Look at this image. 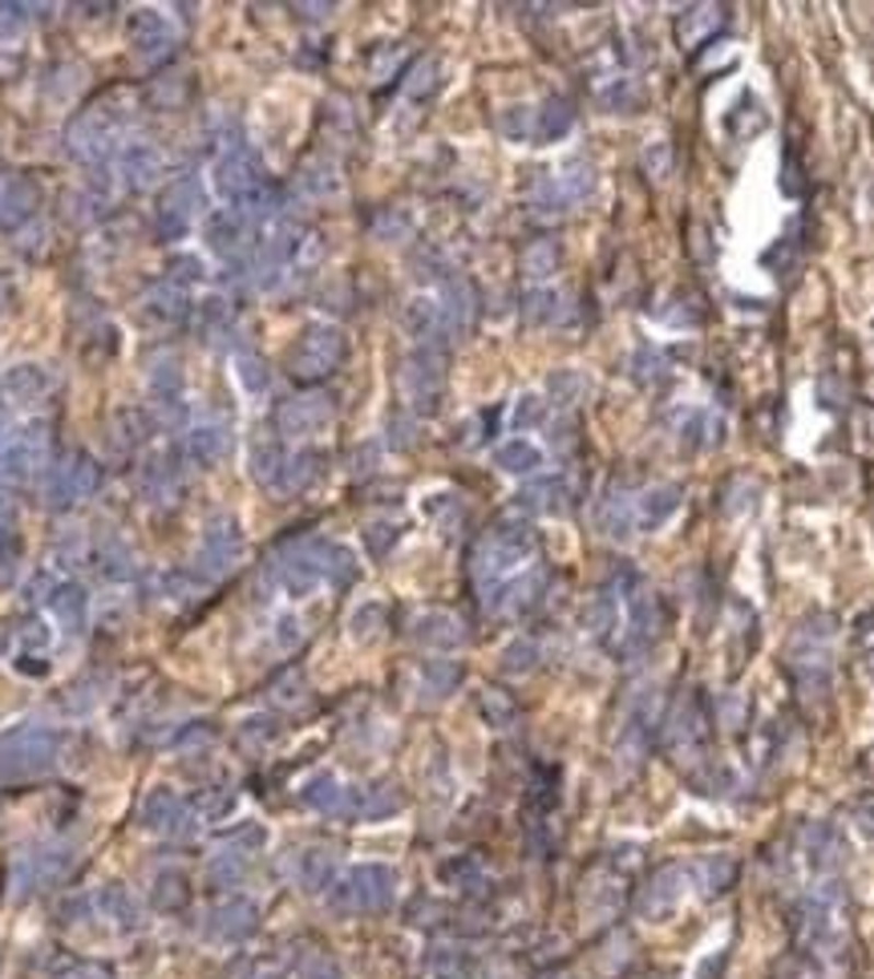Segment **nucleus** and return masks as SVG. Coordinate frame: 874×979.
Masks as SVG:
<instances>
[{"label": "nucleus", "mask_w": 874, "mask_h": 979, "mask_svg": "<svg viewBox=\"0 0 874 979\" xmlns=\"http://www.w3.org/2000/svg\"><path fill=\"white\" fill-rule=\"evenodd\" d=\"M797 931H802V943H806L809 952L835 955L838 947H842V940H847V919H842V899H838V890H818V895L802 907Z\"/></svg>", "instance_id": "1"}, {"label": "nucleus", "mask_w": 874, "mask_h": 979, "mask_svg": "<svg viewBox=\"0 0 874 979\" xmlns=\"http://www.w3.org/2000/svg\"><path fill=\"white\" fill-rule=\"evenodd\" d=\"M685 899V871L680 866H664L656 878H652L648 895H644V914H668L676 902Z\"/></svg>", "instance_id": "2"}, {"label": "nucleus", "mask_w": 874, "mask_h": 979, "mask_svg": "<svg viewBox=\"0 0 874 979\" xmlns=\"http://www.w3.org/2000/svg\"><path fill=\"white\" fill-rule=\"evenodd\" d=\"M341 357V341L336 332H308L304 345L296 348V369L300 372H324Z\"/></svg>", "instance_id": "3"}, {"label": "nucleus", "mask_w": 874, "mask_h": 979, "mask_svg": "<svg viewBox=\"0 0 874 979\" xmlns=\"http://www.w3.org/2000/svg\"><path fill=\"white\" fill-rule=\"evenodd\" d=\"M809 862H814V866H818V871H830V866H835L838 862V834L835 830H830V826H814V830H809Z\"/></svg>", "instance_id": "4"}, {"label": "nucleus", "mask_w": 874, "mask_h": 979, "mask_svg": "<svg viewBox=\"0 0 874 979\" xmlns=\"http://www.w3.org/2000/svg\"><path fill=\"white\" fill-rule=\"evenodd\" d=\"M186 453L203 465L219 462V458H223V434H219V429H195V434L186 437Z\"/></svg>", "instance_id": "5"}, {"label": "nucleus", "mask_w": 874, "mask_h": 979, "mask_svg": "<svg viewBox=\"0 0 874 979\" xmlns=\"http://www.w3.org/2000/svg\"><path fill=\"white\" fill-rule=\"evenodd\" d=\"M697 874H701V887L713 895V890H725L728 883H733V862L721 859V866H716V859H709L697 866Z\"/></svg>", "instance_id": "6"}, {"label": "nucleus", "mask_w": 874, "mask_h": 979, "mask_svg": "<svg viewBox=\"0 0 874 979\" xmlns=\"http://www.w3.org/2000/svg\"><path fill=\"white\" fill-rule=\"evenodd\" d=\"M498 462H503L506 470H530V465L539 462V453L530 450V446H522V441H515V446H506V450L498 453Z\"/></svg>", "instance_id": "7"}, {"label": "nucleus", "mask_w": 874, "mask_h": 979, "mask_svg": "<svg viewBox=\"0 0 874 979\" xmlns=\"http://www.w3.org/2000/svg\"><path fill=\"white\" fill-rule=\"evenodd\" d=\"M239 369H243V381H248V384H255V389L264 384V372H260V360H243Z\"/></svg>", "instance_id": "8"}, {"label": "nucleus", "mask_w": 874, "mask_h": 979, "mask_svg": "<svg viewBox=\"0 0 874 979\" xmlns=\"http://www.w3.org/2000/svg\"><path fill=\"white\" fill-rule=\"evenodd\" d=\"M871 664H874V648H871Z\"/></svg>", "instance_id": "9"}]
</instances>
